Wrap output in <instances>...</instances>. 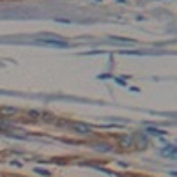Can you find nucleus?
<instances>
[{"label": "nucleus", "instance_id": "nucleus-5", "mask_svg": "<svg viewBox=\"0 0 177 177\" xmlns=\"http://www.w3.org/2000/svg\"><path fill=\"white\" fill-rule=\"evenodd\" d=\"M35 174H39V175H44V177H48V175H50L48 170H42V168H35Z\"/></svg>", "mask_w": 177, "mask_h": 177}, {"label": "nucleus", "instance_id": "nucleus-1", "mask_svg": "<svg viewBox=\"0 0 177 177\" xmlns=\"http://www.w3.org/2000/svg\"><path fill=\"white\" fill-rule=\"evenodd\" d=\"M44 46H57V48H67V42L64 39H51V37H39Z\"/></svg>", "mask_w": 177, "mask_h": 177}, {"label": "nucleus", "instance_id": "nucleus-4", "mask_svg": "<svg viewBox=\"0 0 177 177\" xmlns=\"http://www.w3.org/2000/svg\"><path fill=\"white\" fill-rule=\"evenodd\" d=\"M147 131L151 135H165V131H161V129H156V127H147Z\"/></svg>", "mask_w": 177, "mask_h": 177}, {"label": "nucleus", "instance_id": "nucleus-3", "mask_svg": "<svg viewBox=\"0 0 177 177\" xmlns=\"http://www.w3.org/2000/svg\"><path fill=\"white\" fill-rule=\"evenodd\" d=\"M74 129H80V133H91V127L83 124H74Z\"/></svg>", "mask_w": 177, "mask_h": 177}, {"label": "nucleus", "instance_id": "nucleus-2", "mask_svg": "<svg viewBox=\"0 0 177 177\" xmlns=\"http://www.w3.org/2000/svg\"><path fill=\"white\" fill-rule=\"evenodd\" d=\"M161 152H163V156H167V158H170V159H175L177 158V147L175 145H170V147L163 149Z\"/></svg>", "mask_w": 177, "mask_h": 177}]
</instances>
